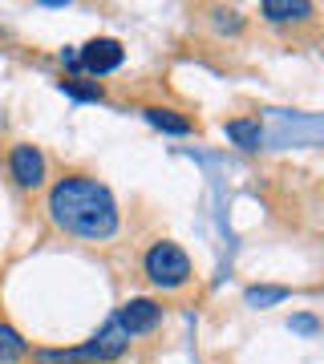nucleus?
I'll use <instances>...</instances> for the list:
<instances>
[{"label":"nucleus","mask_w":324,"mask_h":364,"mask_svg":"<svg viewBox=\"0 0 324 364\" xmlns=\"http://www.w3.org/2000/svg\"><path fill=\"white\" fill-rule=\"evenodd\" d=\"M126 344H130L126 328L117 324V316H114V320H110V324L93 336V344H85V348H81V356H90V360H114V356H122V352H126Z\"/></svg>","instance_id":"nucleus-6"},{"label":"nucleus","mask_w":324,"mask_h":364,"mask_svg":"<svg viewBox=\"0 0 324 364\" xmlns=\"http://www.w3.org/2000/svg\"><path fill=\"white\" fill-rule=\"evenodd\" d=\"M49 215L61 231L78 235V239H110L117 231V203L110 186L90 174H65L49 191Z\"/></svg>","instance_id":"nucleus-1"},{"label":"nucleus","mask_w":324,"mask_h":364,"mask_svg":"<svg viewBox=\"0 0 324 364\" xmlns=\"http://www.w3.org/2000/svg\"><path fill=\"white\" fill-rule=\"evenodd\" d=\"M146 279L158 287H182L187 279H191V255L179 247V243H170V239H162V243H155V247L146 251Z\"/></svg>","instance_id":"nucleus-2"},{"label":"nucleus","mask_w":324,"mask_h":364,"mask_svg":"<svg viewBox=\"0 0 324 364\" xmlns=\"http://www.w3.org/2000/svg\"><path fill=\"white\" fill-rule=\"evenodd\" d=\"M158 320H162V304H155V299H130L117 312V324L126 328V336H142Z\"/></svg>","instance_id":"nucleus-5"},{"label":"nucleus","mask_w":324,"mask_h":364,"mask_svg":"<svg viewBox=\"0 0 324 364\" xmlns=\"http://www.w3.org/2000/svg\"><path fill=\"white\" fill-rule=\"evenodd\" d=\"M292 328H300V332H312V328H316V324H312L308 316H296V320H292Z\"/></svg>","instance_id":"nucleus-13"},{"label":"nucleus","mask_w":324,"mask_h":364,"mask_svg":"<svg viewBox=\"0 0 324 364\" xmlns=\"http://www.w3.org/2000/svg\"><path fill=\"white\" fill-rule=\"evenodd\" d=\"M9 170H13L16 186H25V191H37L45 182V158H41L37 146H28V142H16L9 150Z\"/></svg>","instance_id":"nucleus-4"},{"label":"nucleus","mask_w":324,"mask_h":364,"mask_svg":"<svg viewBox=\"0 0 324 364\" xmlns=\"http://www.w3.org/2000/svg\"><path fill=\"white\" fill-rule=\"evenodd\" d=\"M280 299H288L284 287H251L247 291V304H280Z\"/></svg>","instance_id":"nucleus-11"},{"label":"nucleus","mask_w":324,"mask_h":364,"mask_svg":"<svg viewBox=\"0 0 324 364\" xmlns=\"http://www.w3.org/2000/svg\"><path fill=\"white\" fill-rule=\"evenodd\" d=\"M146 122L150 126H158V130H167V134H191V122L187 117H179L174 109H162V105H150V109H142Z\"/></svg>","instance_id":"nucleus-9"},{"label":"nucleus","mask_w":324,"mask_h":364,"mask_svg":"<svg viewBox=\"0 0 324 364\" xmlns=\"http://www.w3.org/2000/svg\"><path fill=\"white\" fill-rule=\"evenodd\" d=\"M28 352V344L21 340V332H13L9 324H0V364H13Z\"/></svg>","instance_id":"nucleus-10"},{"label":"nucleus","mask_w":324,"mask_h":364,"mask_svg":"<svg viewBox=\"0 0 324 364\" xmlns=\"http://www.w3.org/2000/svg\"><path fill=\"white\" fill-rule=\"evenodd\" d=\"M259 13L268 16V21H276V25H288V21L312 16V4H304V0H263Z\"/></svg>","instance_id":"nucleus-7"},{"label":"nucleus","mask_w":324,"mask_h":364,"mask_svg":"<svg viewBox=\"0 0 324 364\" xmlns=\"http://www.w3.org/2000/svg\"><path fill=\"white\" fill-rule=\"evenodd\" d=\"M223 130H227V138L235 146H244V150H256L259 146V122H251V117H231Z\"/></svg>","instance_id":"nucleus-8"},{"label":"nucleus","mask_w":324,"mask_h":364,"mask_svg":"<svg viewBox=\"0 0 324 364\" xmlns=\"http://www.w3.org/2000/svg\"><path fill=\"white\" fill-rule=\"evenodd\" d=\"M78 57H81V69H85V73L102 77V73H114V69L126 61V49H122V41H114V37H93L90 45L78 49Z\"/></svg>","instance_id":"nucleus-3"},{"label":"nucleus","mask_w":324,"mask_h":364,"mask_svg":"<svg viewBox=\"0 0 324 364\" xmlns=\"http://www.w3.org/2000/svg\"><path fill=\"white\" fill-rule=\"evenodd\" d=\"M65 93H73V97H85V102H102V85H81V81H61Z\"/></svg>","instance_id":"nucleus-12"}]
</instances>
